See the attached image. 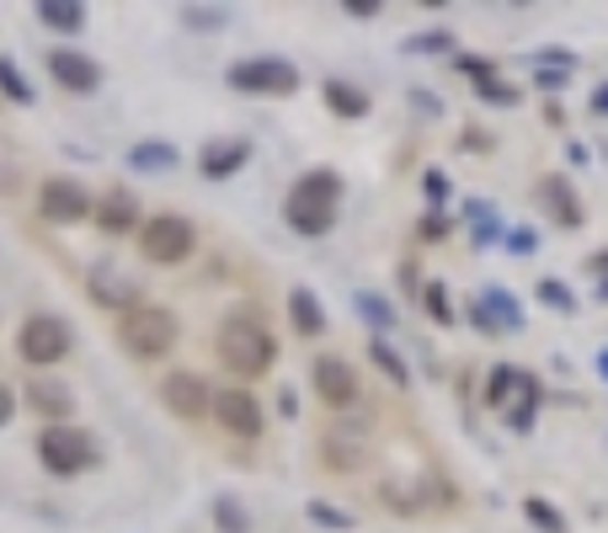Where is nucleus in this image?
Masks as SVG:
<instances>
[{"mask_svg": "<svg viewBox=\"0 0 608 533\" xmlns=\"http://www.w3.org/2000/svg\"><path fill=\"white\" fill-rule=\"evenodd\" d=\"M161 401H165V410H171V416H182V421H198V416H208V410H214V390L203 384L198 373L176 369V373H165Z\"/></svg>", "mask_w": 608, "mask_h": 533, "instance_id": "nucleus-11", "label": "nucleus"}, {"mask_svg": "<svg viewBox=\"0 0 608 533\" xmlns=\"http://www.w3.org/2000/svg\"><path fill=\"white\" fill-rule=\"evenodd\" d=\"M524 518L539 533H566V518H561V507H555V501H544V496H528V501H524Z\"/></svg>", "mask_w": 608, "mask_h": 533, "instance_id": "nucleus-29", "label": "nucleus"}, {"mask_svg": "<svg viewBox=\"0 0 608 533\" xmlns=\"http://www.w3.org/2000/svg\"><path fill=\"white\" fill-rule=\"evenodd\" d=\"M288 321H294L299 336H321L325 331V304L310 293V288H294V293H288Z\"/></svg>", "mask_w": 608, "mask_h": 533, "instance_id": "nucleus-21", "label": "nucleus"}, {"mask_svg": "<svg viewBox=\"0 0 608 533\" xmlns=\"http://www.w3.org/2000/svg\"><path fill=\"white\" fill-rule=\"evenodd\" d=\"M353 310L368 321V331H374V336H385V331L395 326V304H390L385 293H374V288H358V293H353Z\"/></svg>", "mask_w": 608, "mask_h": 533, "instance_id": "nucleus-23", "label": "nucleus"}, {"mask_svg": "<svg viewBox=\"0 0 608 533\" xmlns=\"http://www.w3.org/2000/svg\"><path fill=\"white\" fill-rule=\"evenodd\" d=\"M539 198H544V213L561 224V230H582V219H587V208L576 204V187H571L566 176L555 171V176H544L539 182Z\"/></svg>", "mask_w": 608, "mask_h": 533, "instance_id": "nucleus-14", "label": "nucleus"}, {"mask_svg": "<svg viewBox=\"0 0 608 533\" xmlns=\"http://www.w3.org/2000/svg\"><path fill=\"white\" fill-rule=\"evenodd\" d=\"M475 96H481V102H491V107H518V102H524V91H518L513 81H502V76L481 81V85H475Z\"/></svg>", "mask_w": 608, "mask_h": 533, "instance_id": "nucleus-34", "label": "nucleus"}, {"mask_svg": "<svg viewBox=\"0 0 608 533\" xmlns=\"http://www.w3.org/2000/svg\"><path fill=\"white\" fill-rule=\"evenodd\" d=\"M598 299H604V304H608V278H598Z\"/></svg>", "mask_w": 608, "mask_h": 533, "instance_id": "nucleus-50", "label": "nucleus"}, {"mask_svg": "<svg viewBox=\"0 0 608 533\" xmlns=\"http://www.w3.org/2000/svg\"><path fill=\"white\" fill-rule=\"evenodd\" d=\"M518 373H524V369H513V363L491 369V379H486V406H491V410H507L513 390H518Z\"/></svg>", "mask_w": 608, "mask_h": 533, "instance_id": "nucleus-30", "label": "nucleus"}, {"mask_svg": "<svg viewBox=\"0 0 608 533\" xmlns=\"http://www.w3.org/2000/svg\"><path fill=\"white\" fill-rule=\"evenodd\" d=\"M316 395H321L331 410H353L358 406V373H353V363L347 358H336V352H325V358H316Z\"/></svg>", "mask_w": 608, "mask_h": 533, "instance_id": "nucleus-10", "label": "nucleus"}, {"mask_svg": "<svg viewBox=\"0 0 608 533\" xmlns=\"http://www.w3.org/2000/svg\"><path fill=\"white\" fill-rule=\"evenodd\" d=\"M587 278H608V251H598V256H587Z\"/></svg>", "mask_w": 608, "mask_h": 533, "instance_id": "nucleus-47", "label": "nucleus"}, {"mask_svg": "<svg viewBox=\"0 0 608 533\" xmlns=\"http://www.w3.org/2000/svg\"><path fill=\"white\" fill-rule=\"evenodd\" d=\"M193 246H198V230H193V219H182V213H156V219L139 224V251H145V262H156V267L187 262Z\"/></svg>", "mask_w": 608, "mask_h": 533, "instance_id": "nucleus-4", "label": "nucleus"}, {"mask_svg": "<svg viewBox=\"0 0 608 533\" xmlns=\"http://www.w3.org/2000/svg\"><path fill=\"white\" fill-rule=\"evenodd\" d=\"M470 321H475L481 336L524 331V304H518V293H507V288H481L475 304H470Z\"/></svg>", "mask_w": 608, "mask_h": 533, "instance_id": "nucleus-8", "label": "nucleus"}, {"mask_svg": "<svg viewBox=\"0 0 608 533\" xmlns=\"http://www.w3.org/2000/svg\"><path fill=\"white\" fill-rule=\"evenodd\" d=\"M422 304H427V315H433L438 326H454V321H459V315H454V304H448V288L438 283V278L422 288Z\"/></svg>", "mask_w": 608, "mask_h": 533, "instance_id": "nucleus-36", "label": "nucleus"}, {"mask_svg": "<svg viewBox=\"0 0 608 533\" xmlns=\"http://www.w3.org/2000/svg\"><path fill=\"white\" fill-rule=\"evenodd\" d=\"M0 96L16 102V107H33V102H38V91H33V81L16 70V59H0Z\"/></svg>", "mask_w": 608, "mask_h": 533, "instance_id": "nucleus-27", "label": "nucleus"}, {"mask_svg": "<svg viewBox=\"0 0 608 533\" xmlns=\"http://www.w3.org/2000/svg\"><path fill=\"white\" fill-rule=\"evenodd\" d=\"M368 363L385 373L390 384H401V390L411 384V369H405V358L395 352V347H390V341H385V336H368Z\"/></svg>", "mask_w": 608, "mask_h": 533, "instance_id": "nucleus-26", "label": "nucleus"}, {"mask_svg": "<svg viewBox=\"0 0 608 533\" xmlns=\"http://www.w3.org/2000/svg\"><path fill=\"white\" fill-rule=\"evenodd\" d=\"M43 204V219H54V224H76V219H85L91 213V198H85L81 182H70V176H48L38 193Z\"/></svg>", "mask_w": 608, "mask_h": 533, "instance_id": "nucleus-12", "label": "nucleus"}, {"mask_svg": "<svg viewBox=\"0 0 608 533\" xmlns=\"http://www.w3.org/2000/svg\"><path fill=\"white\" fill-rule=\"evenodd\" d=\"M416 235H422V241H448V235H454V219H448L444 208H433V213H422Z\"/></svg>", "mask_w": 608, "mask_h": 533, "instance_id": "nucleus-38", "label": "nucleus"}, {"mask_svg": "<svg viewBox=\"0 0 608 533\" xmlns=\"http://www.w3.org/2000/svg\"><path fill=\"white\" fill-rule=\"evenodd\" d=\"M16 347H22V363L48 369V363H59V358L70 352V326H65L59 315H33V321H22V331H16Z\"/></svg>", "mask_w": 608, "mask_h": 533, "instance_id": "nucleus-7", "label": "nucleus"}, {"mask_svg": "<svg viewBox=\"0 0 608 533\" xmlns=\"http://www.w3.org/2000/svg\"><path fill=\"white\" fill-rule=\"evenodd\" d=\"M245 161H251V144H245V139H214V144H203L198 171L208 182H225V176H236Z\"/></svg>", "mask_w": 608, "mask_h": 533, "instance_id": "nucleus-16", "label": "nucleus"}, {"mask_svg": "<svg viewBox=\"0 0 608 533\" xmlns=\"http://www.w3.org/2000/svg\"><path fill=\"white\" fill-rule=\"evenodd\" d=\"M214 421L230 432V438H262V401L251 390H219L214 395Z\"/></svg>", "mask_w": 608, "mask_h": 533, "instance_id": "nucleus-9", "label": "nucleus"}, {"mask_svg": "<svg viewBox=\"0 0 608 533\" xmlns=\"http://www.w3.org/2000/svg\"><path fill=\"white\" fill-rule=\"evenodd\" d=\"M38 22H43V27H54V33H81V27H85V5H81V0H43Z\"/></svg>", "mask_w": 608, "mask_h": 533, "instance_id": "nucleus-24", "label": "nucleus"}, {"mask_svg": "<svg viewBox=\"0 0 608 533\" xmlns=\"http://www.w3.org/2000/svg\"><path fill=\"white\" fill-rule=\"evenodd\" d=\"M214 523H219V533H251V512H245L236 496H219V501H214Z\"/></svg>", "mask_w": 608, "mask_h": 533, "instance_id": "nucleus-32", "label": "nucleus"}, {"mask_svg": "<svg viewBox=\"0 0 608 533\" xmlns=\"http://www.w3.org/2000/svg\"><path fill=\"white\" fill-rule=\"evenodd\" d=\"M347 16H358V22L379 16V0H347Z\"/></svg>", "mask_w": 608, "mask_h": 533, "instance_id": "nucleus-44", "label": "nucleus"}, {"mask_svg": "<svg viewBox=\"0 0 608 533\" xmlns=\"http://www.w3.org/2000/svg\"><path fill=\"white\" fill-rule=\"evenodd\" d=\"M534 299L544 304V310H561V315H576V293H571L561 278H539L534 283Z\"/></svg>", "mask_w": 608, "mask_h": 533, "instance_id": "nucleus-31", "label": "nucleus"}, {"mask_svg": "<svg viewBox=\"0 0 608 533\" xmlns=\"http://www.w3.org/2000/svg\"><path fill=\"white\" fill-rule=\"evenodd\" d=\"M534 65H550V70H571V65H576V54H571V48H539V54H534Z\"/></svg>", "mask_w": 608, "mask_h": 533, "instance_id": "nucleus-42", "label": "nucleus"}, {"mask_svg": "<svg viewBox=\"0 0 608 533\" xmlns=\"http://www.w3.org/2000/svg\"><path fill=\"white\" fill-rule=\"evenodd\" d=\"M22 401H27L33 410H43V416H54V421H65V416L76 410V395H70V384H59V379H33Z\"/></svg>", "mask_w": 608, "mask_h": 533, "instance_id": "nucleus-20", "label": "nucleus"}, {"mask_svg": "<svg viewBox=\"0 0 608 533\" xmlns=\"http://www.w3.org/2000/svg\"><path fill=\"white\" fill-rule=\"evenodd\" d=\"M593 113H598V118H608V81L593 91Z\"/></svg>", "mask_w": 608, "mask_h": 533, "instance_id": "nucleus-48", "label": "nucleus"}, {"mask_svg": "<svg viewBox=\"0 0 608 533\" xmlns=\"http://www.w3.org/2000/svg\"><path fill=\"white\" fill-rule=\"evenodd\" d=\"M401 54H459V48H454V33H448V27H427V33L401 38Z\"/></svg>", "mask_w": 608, "mask_h": 533, "instance_id": "nucleus-28", "label": "nucleus"}, {"mask_svg": "<svg viewBox=\"0 0 608 533\" xmlns=\"http://www.w3.org/2000/svg\"><path fill=\"white\" fill-rule=\"evenodd\" d=\"M571 81V70H550V65H534V85L539 91H566Z\"/></svg>", "mask_w": 608, "mask_h": 533, "instance_id": "nucleus-41", "label": "nucleus"}, {"mask_svg": "<svg viewBox=\"0 0 608 533\" xmlns=\"http://www.w3.org/2000/svg\"><path fill=\"white\" fill-rule=\"evenodd\" d=\"M411 107H422V113H427V118H438V113H444V107H438V96H433V91H411Z\"/></svg>", "mask_w": 608, "mask_h": 533, "instance_id": "nucleus-43", "label": "nucleus"}, {"mask_svg": "<svg viewBox=\"0 0 608 533\" xmlns=\"http://www.w3.org/2000/svg\"><path fill=\"white\" fill-rule=\"evenodd\" d=\"M502 246L513 251V256H534V246H539V230H534V224H513V230L502 235Z\"/></svg>", "mask_w": 608, "mask_h": 533, "instance_id": "nucleus-39", "label": "nucleus"}, {"mask_svg": "<svg viewBox=\"0 0 608 533\" xmlns=\"http://www.w3.org/2000/svg\"><path fill=\"white\" fill-rule=\"evenodd\" d=\"M182 22L198 27V33H214V27L230 22V11H225V5H182Z\"/></svg>", "mask_w": 608, "mask_h": 533, "instance_id": "nucleus-35", "label": "nucleus"}, {"mask_svg": "<svg viewBox=\"0 0 608 533\" xmlns=\"http://www.w3.org/2000/svg\"><path fill=\"white\" fill-rule=\"evenodd\" d=\"M278 410L294 421V416H299V395H294V390H278Z\"/></svg>", "mask_w": 608, "mask_h": 533, "instance_id": "nucleus-46", "label": "nucleus"}, {"mask_svg": "<svg viewBox=\"0 0 608 533\" xmlns=\"http://www.w3.org/2000/svg\"><path fill=\"white\" fill-rule=\"evenodd\" d=\"M214 352H219L225 369L241 373V379H262V373L278 363V341H273V331L262 326L256 315H230V321L219 326Z\"/></svg>", "mask_w": 608, "mask_h": 533, "instance_id": "nucleus-2", "label": "nucleus"}, {"mask_svg": "<svg viewBox=\"0 0 608 533\" xmlns=\"http://www.w3.org/2000/svg\"><path fill=\"white\" fill-rule=\"evenodd\" d=\"M118 341L128 358H165L176 347V315L161 304H139L118 321Z\"/></svg>", "mask_w": 608, "mask_h": 533, "instance_id": "nucleus-3", "label": "nucleus"}, {"mask_svg": "<svg viewBox=\"0 0 608 533\" xmlns=\"http://www.w3.org/2000/svg\"><path fill=\"white\" fill-rule=\"evenodd\" d=\"M593 369H598V379H604V384H608V347H604V352H598V358H593Z\"/></svg>", "mask_w": 608, "mask_h": 533, "instance_id": "nucleus-49", "label": "nucleus"}, {"mask_svg": "<svg viewBox=\"0 0 608 533\" xmlns=\"http://www.w3.org/2000/svg\"><path fill=\"white\" fill-rule=\"evenodd\" d=\"M85 293H91V304H102V310H123V315L139 310V283L123 278V273H91Z\"/></svg>", "mask_w": 608, "mask_h": 533, "instance_id": "nucleus-17", "label": "nucleus"}, {"mask_svg": "<svg viewBox=\"0 0 608 533\" xmlns=\"http://www.w3.org/2000/svg\"><path fill=\"white\" fill-rule=\"evenodd\" d=\"M176 161H182V155H176V144H165V139H145V144H134V150H128V171H145V176L171 171Z\"/></svg>", "mask_w": 608, "mask_h": 533, "instance_id": "nucleus-22", "label": "nucleus"}, {"mask_svg": "<svg viewBox=\"0 0 608 533\" xmlns=\"http://www.w3.org/2000/svg\"><path fill=\"white\" fill-rule=\"evenodd\" d=\"M454 70H459V76H470V81L481 85V81H491V76H496V65H491L486 54H454Z\"/></svg>", "mask_w": 608, "mask_h": 533, "instance_id": "nucleus-37", "label": "nucleus"}, {"mask_svg": "<svg viewBox=\"0 0 608 533\" xmlns=\"http://www.w3.org/2000/svg\"><path fill=\"white\" fill-rule=\"evenodd\" d=\"M91 213H96V230H102V235H134V230H139V204H134V193H123V187H107L102 204L91 208Z\"/></svg>", "mask_w": 608, "mask_h": 533, "instance_id": "nucleus-15", "label": "nucleus"}, {"mask_svg": "<svg viewBox=\"0 0 608 533\" xmlns=\"http://www.w3.org/2000/svg\"><path fill=\"white\" fill-rule=\"evenodd\" d=\"M48 76H54V85H65V91L85 96V91L102 85V65L85 59L81 48H54V54H48Z\"/></svg>", "mask_w": 608, "mask_h": 533, "instance_id": "nucleus-13", "label": "nucleus"}, {"mask_svg": "<svg viewBox=\"0 0 608 533\" xmlns=\"http://www.w3.org/2000/svg\"><path fill=\"white\" fill-rule=\"evenodd\" d=\"M539 406H544L539 379H534V373H518V390H513V401H507V427H513V432H534Z\"/></svg>", "mask_w": 608, "mask_h": 533, "instance_id": "nucleus-19", "label": "nucleus"}, {"mask_svg": "<svg viewBox=\"0 0 608 533\" xmlns=\"http://www.w3.org/2000/svg\"><path fill=\"white\" fill-rule=\"evenodd\" d=\"M422 193H427V204H433V208H444L454 187H448V176L438 171V165H427V171H422Z\"/></svg>", "mask_w": 608, "mask_h": 533, "instance_id": "nucleus-40", "label": "nucleus"}, {"mask_svg": "<svg viewBox=\"0 0 608 533\" xmlns=\"http://www.w3.org/2000/svg\"><path fill=\"white\" fill-rule=\"evenodd\" d=\"M225 81L236 85V91H251V96H294L299 91V70L288 59H278V54H262V59L230 65Z\"/></svg>", "mask_w": 608, "mask_h": 533, "instance_id": "nucleus-6", "label": "nucleus"}, {"mask_svg": "<svg viewBox=\"0 0 608 533\" xmlns=\"http://www.w3.org/2000/svg\"><path fill=\"white\" fill-rule=\"evenodd\" d=\"M305 512H310V523H321V529H331V533H353V529H358V518H353V512H342V507H331V501H310Z\"/></svg>", "mask_w": 608, "mask_h": 533, "instance_id": "nucleus-33", "label": "nucleus"}, {"mask_svg": "<svg viewBox=\"0 0 608 533\" xmlns=\"http://www.w3.org/2000/svg\"><path fill=\"white\" fill-rule=\"evenodd\" d=\"M459 219L470 224V241H475L481 251L502 246V235H507V230H502V219H496V208H491L486 198H464V204H459Z\"/></svg>", "mask_w": 608, "mask_h": 533, "instance_id": "nucleus-18", "label": "nucleus"}, {"mask_svg": "<svg viewBox=\"0 0 608 533\" xmlns=\"http://www.w3.org/2000/svg\"><path fill=\"white\" fill-rule=\"evenodd\" d=\"M11 416H16V395H11V390H5V384H0V427H5V421H11Z\"/></svg>", "mask_w": 608, "mask_h": 533, "instance_id": "nucleus-45", "label": "nucleus"}, {"mask_svg": "<svg viewBox=\"0 0 608 533\" xmlns=\"http://www.w3.org/2000/svg\"><path fill=\"white\" fill-rule=\"evenodd\" d=\"M336 198H342V176L331 171V165H316V171H305L294 187H288V204H284V219L294 235H331V224H336Z\"/></svg>", "mask_w": 608, "mask_h": 533, "instance_id": "nucleus-1", "label": "nucleus"}, {"mask_svg": "<svg viewBox=\"0 0 608 533\" xmlns=\"http://www.w3.org/2000/svg\"><path fill=\"white\" fill-rule=\"evenodd\" d=\"M38 459H43V470H54V475H85L102 459V449L81 427H48L38 438Z\"/></svg>", "mask_w": 608, "mask_h": 533, "instance_id": "nucleus-5", "label": "nucleus"}, {"mask_svg": "<svg viewBox=\"0 0 608 533\" xmlns=\"http://www.w3.org/2000/svg\"><path fill=\"white\" fill-rule=\"evenodd\" d=\"M321 96H325V107H331L336 118H364L368 113V96L353 81H325Z\"/></svg>", "mask_w": 608, "mask_h": 533, "instance_id": "nucleus-25", "label": "nucleus"}]
</instances>
